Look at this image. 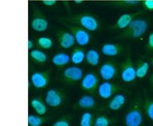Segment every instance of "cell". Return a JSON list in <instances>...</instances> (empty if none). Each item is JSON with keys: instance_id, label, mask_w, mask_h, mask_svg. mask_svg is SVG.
Instances as JSON below:
<instances>
[{"instance_id": "cell-12", "label": "cell", "mask_w": 153, "mask_h": 126, "mask_svg": "<svg viewBox=\"0 0 153 126\" xmlns=\"http://www.w3.org/2000/svg\"><path fill=\"white\" fill-rule=\"evenodd\" d=\"M30 105L38 115H45L48 112V105L41 97H34L30 101Z\"/></svg>"}, {"instance_id": "cell-14", "label": "cell", "mask_w": 153, "mask_h": 126, "mask_svg": "<svg viewBox=\"0 0 153 126\" xmlns=\"http://www.w3.org/2000/svg\"><path fill=\"white\" fill-rule=\"evenodd\" d=\"M75 42H76V40H75L74 35L72 33L65 32L60 35L59 43L61 48H63L65 49H69L73 47Z\"/></svg>"}, {"instance_id": "cell-29", "label": "cell", "mask_w": 153, "mask_h": 126, "mask_svg": "<svg viewBox=\"0 0 153 126\" xmlns=\"http://www.w3.org/2000/svg\"><path fill=\"white\" fill-rule=\"evenodd\" d=\"M108 108L111 111H119V110L123 108V106L120 105L116 100L113 98H111V100L109 102V103L107 105Z\"/></svg>"}, {"instance_id": "cell-38", "label": "cell", "mask_w": 153, "mask_h": 126, "mask_svg": "<svg viewBox=\"0 0 153 126\" xmlns=\"http://www.w3.org/2000/svg\"><path fill=\"white\" fill-rule=\"evenodd\" d=\"M137 1H139V2H140V1H141V0H137Z\"/></svg>"}, {"instance_id": "cell-34", "label": "cell", "mask_w": 153, "mask_h": 126, "mask_svg": "<svg viewBox=\"0 0 153 126\" xmlns=\"http://www.w3.org/2000/svg\"><path fill=\"white\" fill-rule=\"evenodd\" d=\"M33 48V42L32 41V40H30V39H29V40H28V49L31 51Z\"/></svg>"}, {"instance_id": "cell-17", "label": "cell", "mask_w": 153, "mask_h": 126, "mask_svg": "<svg viewBox=\"0 0 153 126\" xmlns=\"http://www.w3.org/2000/svg\"><path fill=\"white\" fill-rule=\"evenodd\" d=\"M135 15H131V14H123L118 17L117 21L116 22V27L120 29V30H124L126 28L129 26L130 23L134 20V17Z\"/></svg>"}, {"instance_id": "cell-4", "label": "cell", "mask_w": 153, "mask_h": 126, "mask_svg": "<svg viewBox=\"0 0 153 126\" xmlns=\"http://www.w3.org/2000/svg\"><path fill=\"white\" fill-rule=\"evenodd\" d=\"M147 22L143 19H134L128 26L129 36L133 38L142 37L147 30Z\"/></svg>"}, {"instance_id": "cell-30", "label": "cell", "mask_w": 153, "mask_h": 126, "mask_svg": "<svg viewBox=\"0 0 153 126\" xmlns=\"http://www.w3.org/2000/svg\"><path fill=\"white\" fill-rule=\"evenodd\" d=\"M144 7L150 11L153 10V0H144Z\"/></svg>"}, {"instance_id": "cell-13", "label": "cell", "mask_w": 153, "mask_h": 126, "mask_svg": "<svg viewBox=\"0 0 153 126\" xmlns=\"http://www.w3.org/2000/svg\"><path fill=\"white\" fill-rule=\"evenodd\" d=\"M76 42L79 46H87L90 42V35L85 29H76L73 32Z\"/></svg>"}, {"instance_id": "cell-10", "label": "cell", "mask_w": 153, "mask_h": 126, "mask_svg": "<svg viewBox=\"0 0 153 126\" xmlns=\"http://www.w3.org/2000/svg\"><path fill=\"white\" fill-rule=\"evenodd\" d=\"M117 75V68L112 63H105L100 68V75L105 81H109L114 79Z\"/></svg>"}, {"instance_id": "cell-2", "label": "cell", "mask_w": 153, "mask_h": 126, "mask_svg": "<svg viewBox=\"0 0 153 126\" xmlns=\"http://www.w3.org/2000/svg\"><path fill=\"white\" fill-rule=\"evenodd\" d=\"M81 86L82 90L88 93L94 94L98 91L99 77L94 73L89 72L83 75L81 81Z\"/></svg>"}, {"instance_id": "cell-7", "label": "cell", "mask_w": 153, "mask_h": 126, "mask_svg": "<svg viewBox=\"0 0 153 126\" xmlns=\"http://www.w3.org/2000/svg\"><path fill=\"white\" fill-rule=\"evenodd\" d=\"M75 109H88L96 110L100 109L99 108L98 103L92 95H83L77 100L74 105Z\"/></svg>"}, {"instance_id": "cell-27", "label": "cell", "mask_w": 153, "mask_h": 126, "mask_svg": "<svg viewBox=\"0 0 153 126\" xmlns=\"http://www.w3.org/2000/svg\"><path fill=\"white\" fill-rule=\"evenodd\" d=\"M38 45L43 49H50L53 47V41L48 37H41L38 39Z\"/></svg>"}, {"instance_id": "cell-23", "label": "cell", "mask_w": 153, "mask_h": 126, "mask_svg": "<svg viewBox=\"0 0 153 126\" xmlns=\"http://www.w3.org/2000/svg\"><path fill=\"white\" fill-rule=\"evenodd\" d=\"M113 122L114 120L110 118L109 116L100 114L94 119V126H111L113 124Z\"/></svg>"}, {"instance_id": "cell-20", "label": "cell", "mask_w": 153, "mask_h": 126, "mask_svg": "<svg viewBox=\"0 0 153 126\" xmlns=\"http://www.w3.org/2000/svg\"><path fill=\"white\" fill-rule=\"evenodd\" d=\"M29 55H30V58L33 61H35L36 63H38V64H44L48 59L47 54L39 49L31 50L29 53Z\"/></svg>"}, {"instance_id": "cell-22", "label": "cell", "mask_w": 153, "mask_h": 126, "mask_svg": "<svg viewBox=\"0 0 153 126\" xmlns=\"http://www.w3.org/2000/svg\"><path fill=\"white\" fill-rule=\"evenodd\" d=\"M86 59V53L82 49H75L71 55V62L75 64L78 65L81 64Z\"/></svg>"}, {"instance_id": "cell-37", "label": "cell", "mask_w": 153, "mask_h": 126, "mask_svg": "<svg viewBox=\"0 0 153 126\" xmlns=\"http://www.w3.org/2000/svg\"><path fill=\"white\" fill-rule=\"evenodd\" d=\"M152 66H153V59H152Z\"/></svg>"}, {"instance_id": "cell-1", "label": "cell", "mask_w": 153, "mask_h": 126, "mask_svg": "<svg viewBox=\"0 0 153 126\" xmlns=\"http://www.w3.org/2000/svg\"><path fill=\"white\" fill-rule=\"evenodd\" d=\"M143 104L140 101L135 100L124 117L125 126H141L143 124Z\"/></svg>"}, {"instance_id": "cell-11", "label": "cell", "mask_w": 153, "mask_h": 126, "mask_svg": "<svg viewBox=\"0 0 153 126\" xmlns=\"http://www.w3.org/2000/svg\"><path fill=\"white\" fill-rule=\"evenodd\" d=\"M79 23L82 27L88 32H95L99 28V22L95 17L90 15H83L79 18Z\"/></svg>"}, {"instance_id": "cell-16", "label": "cell", "mask_w": 153, "mask_h": 126, "mask_svg": "<svg viewBox=\"0 0 153 126\" xmlns=\"http://www.w3.org/2000/svg\"><path fill=\"white\" fill-rule=\"evenodd\" d=\"M71 61V56L66 53H57L52 58L53 64L57 67H62L69 64Z\"/></svg>"}, {"instance_id": "cell-31", "label": "cell", "mask_w": 153, "mask_h": 126, "mask_svg": "<svg viewBox=\"0 0 153 126\" xmlns=\"http://www.w3.org/2000/svg\"><path fill=\"white\" fill-rule=\"evenodd\" d=\"M43 4L48 7H52L56 4V0H43Z\"/></svg>"}, {"instance_id": "cell-28", "label": "cell", "mask_w": 153, "mask_h": 126, "mask_svg": "<svg viewBox=\"0 0 153 126\" xmlns=\"http://www.w3.org/2000/svg\"><path fill=\"white\" fill-rule=\"evenodd\" d=\"M71 115L67 114V115L63 116L60 118L59 119L55 121L52 126H71Z\"/></svg>"}, {"instance_id": "cell-35", "label": "cell", "mask_w": 153, "mask_h": 126, "mask_svg": "<svg viewBox=\"0 0 153 126\" xmlns=\"http://www.w3.org/2000/svg\"><path fill=\"white\" fill-rule=\"evenodd\" d=\"M83 1L84 0H74V3L76 4H81L83 3Z\"/></svg>"}, {"instance_id": "cell-26", "label": "cell", "mask_w": 153, "mask_h": 126, "mask_svg": "<svg viewBox=\"0 0 153 126\" xmlns=\"http://www.w3.org/2000/svg\"><path fill=\"white\" fill-rule=\"evenodd\" d=\"M143 109L147 117L153 122V100L146 98L143 103Z\"/></svg>"}, {"instance_id": "cell-6", "label": "cell", "mask_w": 153, "mask_h": 126, "mask_svg": "<svg viewBox=\"0 0 153 126\" xmlns=\"http://www.w3.org/2000/svg\"><path fill=\"white\" fill-rule=\"evenodd\" d=\"M120 76L122 81L126 83H131L135 81L136 68L134 66L130 60H127L121 68Z\"/></svg>"}, {"instance_id": "cell-32", "label": "cell", "mask_w": 153, "mask_h": 126, "mask_svg": "<svg viewBox=\"0 0 153 126\" xmlns=\"http://www.w3.org/2000/svg\"><path fill=\"white\" fill-rule=\"evenodd\" d=\"M122 1L126 5H135L137 4H139V1L137 0H122Z\"/></svg>"}, {"instance_id": "cell-15", "label": "cell", "mask_w": 153, "mask_h": 126, "mask_svg": "<svg viewBox=\"0 0 153 126\" xmlns=\"http://www.w3.org/2000/svg\"><path fill=\"white\" fill-rule=\"evenodd\" d=\"M31 27L38 32H44L49 27V22L43 17H35L31 21Z\"/></svg>"}, {"instance_id": "cell-5", "label": "cell", "mask_w": 153, "mask_h": 126, "mask_svg": "<svg viewBox=\"0 0 153 126\" xmlns=\"http://www.w3.org/2000/svg\"><path fill=\"white\" fill-rule=\"evenodd\" d=\"M62 77L64 81L67 83L73 84L82 81L83 77V71L81 68L77 66H70L64 70L62 73Z\"/></svg>"}, {"instance_id": "cell-25", "label": "cell", "mask_w": 153, "mask_h": 126, "mask_svg": "<svg viewBox=\"0 0 153 126\" xmlns=\"http://www.w3.org/2000/svg\"><path fill=\"white\" fill-rule=\"evenodd\" d=\"M94 115L91 112H84L81 116L80 119V123L79 125L80 126H94Z\"/></svg>"}, {"instance_id": "cell-18", "label": "cell", "mask_w": 153, "mask_h": 126, "mask_svg": "<svg viewBox=\"0 0 153 126\" xmlns=\"http://www.w3.org/2000/svg\"><path fill=\"white\" fill-rule=\"evenodd\" d=\"M120 48L114 43H105L101 48V53L107 57H116L119 54Z\"/></svg>"}, {"instance_id": "cell-19", "label": "cell", "mask_w": 153, "mask_h": 126, "mask_svg": "<svg viewBox=\"0 0 153 126\" xmlns=\"http://www.w3.org/2000/svg\"><path fill=\"white\" fill-rule=\"evenodd\" d=\"M49 120V117L44 115H28V125L29 126H42L47 121Z\"/></svg>"}, {"instance_id": "cell-24", "label": "cell", "mask_w": 153, "mask_h": 126, "mask_svg": "<svg viewBox=\"0 0 153 126\" xmlns=\"http://www.w3.org/2000/svg\"><path fill=\"white\" fill-rule=\"evenodd\" d=\"M150 69V64L148 62H141L136 67V76L139 79H143L146 76Z\"/></svg>"}, {"instance_id": "cell-33", "label": "cell", "mask_w": 153, "mask_h": 126, "mask_svg": "<svg viewBox=\"0 0 153 126\" xmlns=\"http://www.w3.org/2000/svg\"><path fill=\"white\" fill-rule=\"evenodd\" d=\"M148 46L150 47V48L153 49V32L151 33L148 37Z\"/></svg>"}, {"instance_id": "cell-21", "label": "cell", "mask_w": 153, "mask_h": 126, "mask_svg": "<svg viewBox=\"0 0 153 126\" xmlns=\"http://www.w3.org/2000/svg\"><path fill=\"white\" fill-rule=\"evenodd\" d=\"M85 59L89 65L97 66L100 63V53L95 49L88 50Z\"/></svg>"}, {"instance_id": "cell-36", "label": "cell", "mask_w": 153, "mask_h": 126, "mask_svg": "<svg viewBox=\"0 0 153 126\" xmlns=\"http://www.w3.org/2000/svg\"><path fill=\"white\" fill-rule=\"evenodd\" d=\"M152 85H153V74H152Z\"/></svg>"}, {"instance_id": "cell-9", "label": "cell", "mask_w": 153, "mask_h": 126, "mask_svg": "<svg viewBox=\"0 0 153 126\" xmlns=\"http://www.w3.org/2000/svg\"><path fill=\"white\" fill-rule=\"evenodd\" d=\"M119 89V86H116L113 83L104 81L99 85L97 92L102 99H109L112 96H114L115 94L117 93Z\"/></svg>"}, {"instance_id": "cell-8", "label": "cell", "mask_w": 153, "mask_h": 126, "mask_svg": "<svg viewBox=\"0 0 153 126\" xmlns=\"http://www.w3.org/2000/svg\"><path fill=\"white\" fill-rule=\"evenodd\" d=\"M33 86L36 89H44L49 83V75L48 72H34L30 77Z\"/></svg>"}, {"instance_id": "cell-3", "label": "cell", "mask_w": 153, "mask_h": 126, "mask_svg": "<svg viewBox=\"0 0 153 126\" xmlns=\"http://www.w3.org/2000/svg\"><path fill=\"white\" fill-rule=\"evenodd\" d=\"M65 100L64 93L57 89H49L47 91L44 101L46 104L51 108H58L63 104Z\"/></svg>"}]
</instances>
